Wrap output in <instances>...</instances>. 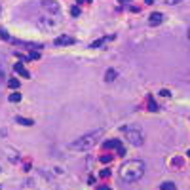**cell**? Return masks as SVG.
Wrapping results in <instances>:
<instances>
[{
    "instance_id": "6da1fadb",
    "label": "cell",
    "mask_w": 190,
    "mask_h": 190,
    "mask_svg": "<svg viewBox=\"0 0 190 190\" xmlns=\"http://www.w3.org/2000/svg\"><path fill=\"white\" fill-rule=\"evenodd\" d=\"M143 175H145V162L141 160H127L120 167V179L127 184L137 183Z\"/></svg>"
},
{
    "instance_id": "7a4b0ae2",
    "label": "cell",
    "mask_w": 190,
    "mask_h": 190,
    "mask_svg": "<svg viewBox=\"0 0 190 190\" xmlns=\"http://www.w3.org/2000/svg\"><path fill=\"white\" fill-rule=\"evenodd\" d=\"M101 135H103V129H101V127H99V129H91V131L86 133V135H82V137H78V139H74V141L69 145V148H70V150H88V148H91L97 141L101 139Z\"/></svg>"
},
{
    "instance_id": "3957f363",
    "label": "cell",
    "mask_w": 190,
    "mask_h": 190,
    "mask_svg": "<svg viewBox=\"0 0 190 190\" xmlns=\"http://www.w3.org/2000/svg\"><path fill=\"white\" fill-rule=\"evenodd\" d=\"M122 133L126 135V139L129 141L133 146H141L143 143H145V135H143V131L137 126H124L122 127Z\"/></svg>"
},
{
    "instance_id": "277c9868",
    "label": "cell",
    "mask_w": 190,
    "mask_h": 190,
    "mask_svg": "<svg viewBox=\"0 0 190 190\" xmlns=\"http://www.w3.org/2000/svg\"><path fill=\"white\" fill-rule=\"evenodd\" d=\"M53 42H55V46H69V44L74 42V38L69 36V34H63V36H57Z\"/></svg>"
},
{
    "instance_id": "5b68a950",
    "label": "cell",
    "mask_w": 190,
    "mask_h": 190,
    "mask_svg": "<svg viewBox=\"0 0 190 190\" xmlns=\"http://www.w3.org/2000/svg\"><path fill=\"white\" fill-rule=\"evenodd\" d=\"M42 8L48 10V12H51V13H57V12H59L57 2H51V0H44V2H42Z\"/></svg>"
},
{
    "instance_id": "8992f818",
    "label": "cell",
    "mask_w": 190,
    "mask_h": 190,
    "mask_svg": "<svg viewBox=\"0 0 190 190\" xmlns=\"http://www.w3.org/2000/svg\"><path fill=\"white\" fill-rule=\"evenodd\" d=\"M162 21H163V15L160 12H154V13H150V17H148V23L150 25H160Z\"/></svg>"
},
{
    "instance_id": "52a82bcc",
    "label": "cell",
    "mask_w": 190,
    "mask_h": 190,
    "mask_svg": "<svg viewBox=\"0 0 190 190\" xmlns=\"http://www.w3.org/2000/svg\"><path fill=\"white\" fill-rule=\"evenodd\" d=\"M13 69H15V72H17V74L25 76V78H29V76H30V74H29V70L23 67V63H15V67H13Z\"/></svg>"
},
{
    "instance_id": "ba28073f",
    "label": "cell",
    "mask_w": 190,
    "mask_h": 190,
    "mask_svg": "<svg viewBox=\"0 0 190 190\" xmlns=\"http://www.w3.org/2000/svg\"><path fill=\"white\" fill-rule=\"evenodd\" d=\"M116 76H118L116 70H114V69H109V70L105 72V80H106V82H114V80H116Z\"/></svg>"
},
{
    "instance_id": "9c48e42d",
    "label": "cell",
    "mask_w": 190,
    "mask_h": 190,
    "mask_svg": "<svg viewBox=\"0 0 190 190\" xmlns=\"http://www.w3.org/2000/svg\"><path fill=\"white\" fill-rule=\"evenodd\" d=\"M15 122L21 124V126H34V122L30 120V118H23V116H17V118H15Z\"/></svg>"
},
{
    "instance_id": "30bf717a",
    "label": "cell",
    "mask_w": 190,
    "mask_h": 190,
    "mask_svg": "<svg viewBox=\"0 0 190 190\" xmlns=\"http://www.w3.org/2000/svg\"><path fill=\"white\" fill-rule=\"evenodd\" d=\"M114 36H105V38H99V40H95V42H91V48H99V46H103L106 42V40H112Z\"/></svg>"
},
{
    "instance_id": "8fae6325",
    "label": "cell",
    "mask_w": 190,
    "mask_h": 190,
    "mask_svg": "<svg viewBox=\"0 0 190 190\" xmlns=\"http://www.w3.org/2000/svg\"><path fill=\"white\" fill-rule=\"evenodd\" d=\"M160 190H177V186H175L173 183L166 181V183H162V184H160Z\"/></svg>"
},
{
    "instance_id": "7c38bea8",
    "label": "cell",
    "mask_w": 190,
    "mask_h": 190,
    "mask_svg": "<svg viewBox=\"0 0 190 190\" xmlns=\"http://www.w3.org/2000/svg\"><path fill=\"white\" fill-rule=\"evenodd\" d=\"M105 146H106V148H116V150H118V148H120L122 145H120V141L112 139V141H109V143H105Z\"/></svg>"
},
{
    "instance_id": "4fadbf2b",
    "label": "cell",
    "mask_w": 190,
    "mask_h": 190,
    "mask_svg": "<svg viewBox=\"0 0 190 190\" xmlns=\"http://www.w3.org/2000/svg\"><path fill=\"white\" fill-rule=\"evenodd\" d=\"M19 84H21V82H19L17 78H8V86H10L12 89H17V88H19Z\"/></svg>"
},
{
    "instance_id": "5bb4252c",
    "label": "cell",
    "mask_w": 190,
    "mask_h": 190,
    "mask_svg": "<svg viewBox=\"0 0 190 190\" xmlns=\"http://www.w3.org/2000/svg\"><path fill=\"white\" fill-rule=\"evenodd\" d=\"M8 99L12 101V103H19V101H21V93H19V91H13V93L10 95Z\"/></svg>"
},
{
    "instance_id": "9a60e30c",
    "label": "cell",
    "mask_w": 190,
    "mask_h": 190,
    "mask_svg": "<svg viewBox=\"0 0 190 190\" xmlns=\"http://www.w3.org/2000/svg\"><path fill=\"white\" fill-rule=\"evenodd\" d=\"M148 109H150L152 112H156V110H158V105L154 103V99H152V97H148Z\"/></svg>"
},
{
    "instance_id": "2e32d148",
    "label": "cell",
    "mask_w": 190,
    "mask_h": 190,
    "mask_svg": "<svg viewBox=\"0 0 190 190\" xmlns=\"http://www.w3.org/2000/svg\"><path fill=\"white\" fill-rule=\"evenodd\" d=\"M0 78L6 80V74H4V59L2 57H0Z\"/></svg>"
},
{
    "instance_id": "e0dca14e",
    "label": "cell",
    "mask_w": 190,
    "mask_h": 190,
    "mask_svg": "<svg viewBox=\"0 0 190 190\" xmlns=\"http://www.w3.org/2000/svg\"><path fill=\"white\" fill-rule=\"evenodd\" d=\"M112 160V154H105V156H101V162L103 163H109Z\"/></svg>"
},
{
    "instance_id": "ac0fdd59",
    "label": "cell",
    "mask_w": 190,
    "mask_h": 190,
    "mask_svg": "<svg viewBox=\"0 0 190 190\" xmlns=\"http://www.w3.org/2000/svg\"><path fill=\"white\" fill-rule=\"evenodd\" d=\"M0 34H2V38H4V40H12V38H10V34H8L4 29H0Z\"/></svg>"
},
{
    "instance_id": "d6986e66",
    "label": "cell",
    "mask_w": 190,
    "mask_h": 190,
    "mask_svg": "<svg viewBox=\"0 0 190 190\" xmlns=\"http://www.w3.org/2000/svg\"><path fill=\"white\" fill-rule=\"evenodd\" d=\"M70 13H72L74 17H78V15H80V8H76V6H74L72 10H70Z\"/></svg>"
},
{
    "instance_id": "ffe728a7",
    "label": "cell",
    "mask_w": 190,
    "mask_h": 190,
    "mask_svg": "<svg viewBox=\"0 0 190 190\" xmlns=\"http://www.w3.org/2000/svg\"><path fill=\"white\" fill-rule=\"evenodd\" d=\"M38 57H40V53H38V51H30L29 59H38Z\"/></svg>"
},
{
    "instance_id": "44dd1931",
    "label": "cell",
    "mask_w": 190,
    "mask_h": 190,
    "mask_svg": "<svg viewBox=\"0 0 190 190\" xmlns=\"http://www.w3.org/2000/svg\"><path fill=\"white\" fill-rule=\"evenodd\" d=\"M179 2H181V0H166V4H169V6H175Z\"/></svg>"
},
{
    "instance_id": "7402d4cb",
    "label": "cell",
    "mask_w": 190,
    "mask_h": 190,
    "mask_svg": "<svg viewBox=\"0 0 190 190\" xmlns=\"http://www.w3.org/2000/svg\"><path fill=\"white\" fill-rule=\"evenodd\" d=\"M101 175L105 177V179H106V177H110V169H103V173H101Z\"/></svg>"
},
{
    "instance_id": "603a6c76",
    "label": "cell",
    "mask_w": 190,
    "mask_h": 190,
    "mask_svg": "<svg viewBox=\"0 0 190 190\" xmlns=\"http://www.w3.org/2000/svg\"><path fill=\"white\" fill-rule=\"evenodd\" d=\"M160 95H162V97H169L171 93H169V89H162V91H160Z\"/></svg>"
},
{
    "instance_id": "cb8c5ba5",
    "label": "cell",
    "mask_w": 190,
    "mask_h": 190,
    "mask_svg": "<svg viewBox=\"0 0 190 190\" xmlns=\"http://www.w3.org/2000/svg\"><path fill=\"white\" fill-rule=\"evenodd\" d=\"M97 190H110L109 186H97Z\"/></svg>"
},
{
    "instance_id": "d4e9b609",
    "label": "cell",
    "mask_w": 190,
    "mask_h": 190,
    "mask_svg": "<svg viewBox=\"0 0 190 190\" xmlns=\"http://www.w3.org/2000/svg\"><path fill=\"white\" fill-rule=\"evenodd\" d=\"M120 4H126V2H131V0H118Z\"/></svg>"
},
{
    "instance_id": "484cf974",
    "label": "cell",
    "mask_w": 190,
    "mask_h": 190,
    "mask_svg": "<svg viewBox=\"0 0 190 190\" xmlns=\"http://www.w3.org/2000/svg\"><path fill=\"white\" fill-rule=\"evenodd\" d=\"M188 40H190V29H188Z\"/></svg>"
},
{
    "instance_id": "4316f807",
    "label": "cell",
    "mask_w": 190,
    "mask_h": 190,
    "mask_svg": "<svg viewBox=\"0 0 190 190\" xmlns=\"http://www.w3.org/2000/svg\"><path fill=\"white\" fill-rule=\"evenodd\" d=\"M188 156H190V150H188Z\"/></svg>"
}]
</instances>
